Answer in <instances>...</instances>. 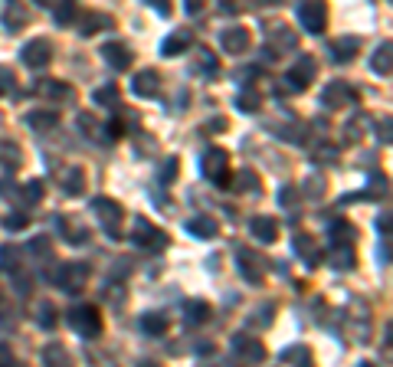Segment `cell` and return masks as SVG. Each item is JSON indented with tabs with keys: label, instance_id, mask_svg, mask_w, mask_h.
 I'll return each mask as SVG.
<instances>
[{
	"label": "cell",
	"instance_id": "cell-1",
	"mask_svg": "<svg viewBox=\"0 0 393 367\" xmlns=\"http://www.w3.org/2000/svg\"><path fill=\"white\" fill-rule=\"evenodd\" d=\"M318 76V63H315V56H308L302 53V59L289 69V76L282 79V86H279V95H292V92H305L311 82Z\"/></svg>",
	"mask_w": 393,
	"mask_h": 367
},
{
	"label": "cell",
	"instance_id": "cell-2",
	"mask_svg": "<svg viewBox=\"0 0 393 367\" xmlns=\"http://www.w3.org/2000/svg\"><path fill=\"white\" fill-rule=\"evenodd\" d=\"M200 171H203V178H207L210 184L226 187V184H230V154L223 151V148H210V151L203 154Z\"/></svg>",
	"mask_w": 393,
	"mask_h": 367
},
{
	"label": "cell",
	"instance_id": "cell-3",
	"mask_svg": "<svg viewBox=\"0 0 393 367\" xmlns=\"http://www.w3.org/2000/svg\"><path fill=\"white\" fill-rule=\"evenodd\" d=\"M131 240H135V246H141L145 253H161L164 246H167V233L164 229H158L151 220H138L135 223V233H131Z\"/></svg>",
	"mask_w": 393,
	"mask_h": 367
},
{
	"label": "cell",
	"instance_id": "cell-4",
	"mask_svg": "<svg viewBox=\"0 0 393 367\" xmlns=\"http://www.w3.org/2000/svg\"><path fill=\"white\" fill-rule=\"evenodd\" d=\"M66 321H69V325H73L82 338H95L98 331H102V318H98L95 305H75L73 312L66 315Z\"/></svg>",
	"mask_w": 393,
	"mask_h": 367
},
{
	"label": "cell",
	"instance_id": "cell-5",
	"mask_svg": "<svg viewBox=\"0 0 393 367\" xmlns=\"http://www.w3.org/2000/svg\"><path fill=\"white\" fill-rule=\"evenodd\" d=\"M92 214L98 216V223L105 227V233H118V223H122V216H125V210H122V203L118 200H111V197H95L92 200Z\"/></svg>",
	"mask_w": 393,
	"mask_h": 367
},
{
	"label": "cell",
	"instance_id": "cell-6",
	"mask_svg": "<svg viewBox=\"0 0 393 367\" xmlns=\"http://www.w3.org/2000/svg\"><path fill=\"white\" fill-rule=\"evenodd\" d=\"M56 282H60L66 292H82L89 282V266L86 263H66V266H60V272H56Z\"/></svg>",
	"mask_w": 393,
	"mask_h": 367
},
{
	"label": "cell",
	"instance_id": "cell-7",
	"mask_svg": "<svg viewBox=\"0 0 393 367\" xmlns=\"http://www.w3.org/2000/svg\"><path fill=\"white\" fill-rule=\"evenodd\" d=\"M298 23L308 33H321L328 26V7L325 3H298Z\"/></svg>",
	"mask_w": 393,
	"mask_h": 367
},
{
	"label": "cell",
	"instance_id": "cell-8",
	"mask_svg": "<svg viewBox=\"0 0 393 367\" xmlns=\"http://www.w3.org/2000/svg\"><path fill=\"white\" fill-rule=\"evenodd\" d=\"M20 56H24V63L30 66V69H43V66H49V59H53V43H49L46 37L30 39L24 50H20Z\"/></svg>",
	"mask_w": 393,
	"mask_h": 367
},
{
	"label": "cell",
	"instance_id": "cell-9",
	"mask_svg": "<svg viewBox=\"0 0 393 367\" xmlns=\"http://www.w3.org/2000/svg\"><path fill=\"white\" fill-rule=\"evenodd\" d=\"M357 99H360L357 89L354 86H347L344 79L328 82V89H325V105H328V109H347V105H354Z\"/></svg>",
	"mask_w": 393,
	"mask_h": 367
},
{
	"label": "cell",
	"instance_id": "cell-10",
	"mask_svg": "<svg viewBox=\"0 0 393 367\" xmlns=\"http://www.w3.org/2000/svg\"><path fill=\"white\" fill-rule=\"evenodd\" d=\"M102 56H105V63H109L111 69H118V73L131 69V63H135V53H131V46H128V43H118V39L105 43V46H102Z\"/></svg>",
	"mask_w": 393,
	"mask_h": 367
},
{
	"label": "cell",
	"instance_id": "cell-11",
	"mask_svg": "<svg viewBox=\"0 0 393 367\" xmlns=\"http://www.w3.org/2000/svg\"><path fill=\"white\" fill-rule=\"evenodd\" d=\"M233 351L243 361H249V364H262L266 361V348L256 338H249V335H233Z\"/></svg>",
	"mask_w": 393,
	"mask_h": 367
},
{
	"label": "cell",
	"instance_id": "cell-12",
	"mask_svg": "<svg viewBox=\"0 0 393 367\" xmlns=\"http://www.w3.org/2000/svg\"><path fill=\"white\" fill-rule=\"evenodd\" d=\"M220 46H223V53H230V56L246 53L249 50V30H246V26H230V30H223Z\"/></svg>",
	"mask_w": 393,
	"mask_h": 367
},
{
	"label": "cell",
	"instance_id": "cell-13",
	"mask_svg": "<svg viewBox=\"0 0 393 367\" xmlns=\"http://www.w3.org/2000/svg\"><path fill=\"white\" fill-rule=\"evenodd\" d=\"M236 259H239V272H243L253 285H259V282L266 279V259H259L256 253H246V250H239Z\"/></svg>",
	"mask_w": 393,
	"mask_h": 367
},
{
	"label": "cell",
	"instance_id": "cell-14",
	"mask_svg": "<svg viewBox=\"0 0 393 367\" xmlns=\"http://www.w3.org/2000/svg\"><path fill=\"white\" fill-rule=\"evenodd\" d=\"M131 89H135V95H141V99H154V95H161V73L158 69L138 73L135 82H131Z\"/></svg>",
	"mask_w": 393,
	"mask_h": 367
},
{
	"label": "cell",
	"instance_id": "cell-15",
	"mask_svg": "<svg viewBox=\"0 0 393 367\" xmlns=\"http://www.w3.org/2000/svg\"><path fill=\"white\" fill-rule=\"evenodd\" d=\"M249 233H253L259 243H275V236H279V223H275V216L259 214V216L249 220Z\"/></svg>",
	"mask_w": 393,
	"mask_h": 367
},
{
	"label": "cell",
	"instance_id": "cell-16",
	"mask_svg": "<svg viewBox=\"0 0 393 367\" xmlns=\"http://www.w3.org/2000/svg\"><path fill=\"white\" fill-rule=\"evenodd\" d=\"M357 50H360V39L357 37H341V39H331V43H328V53H331L334 63H347V59H354Z\"/></svg>",
	"mask_w": 393,
	"mask_h": 367
},
{
	"label": "cell",
	"instance_id": "cell-17",
	"mask_svg": "<svg viewBox=\"0 0 393 367\" xmlns=\"http://www.w3.org/2000/svg\"><path fill=\"white\" fill-rule=\"evenodd\" d=\"M187 229L194 233L196 240H213L217 236V229H220V223L213 220V216H207V214H196L190 223H187Z\"/></svg>",
	"mask_w": 393,
	"mask_h": 367
},
{
	"label": "cell",
	"instance_id": "cell-18",
	"mask_svg": "<svg viewBox=\"0 0 393 367\" xmlns=\"http://www.w3.org/2000/svg\"><path fill=\"white\" fill-rule=\"evenodd\" d=\"M210 315H213V308H210V302H203V299H190V302H184L187 325H203V321H210Z\"/></svg>",
	"mask_w": 393,
	"mask_h": 367
},
{
	"label": "cell",
	"instance_id": "cell-19",
	"mask_svg": "<svg viewBox=\"0 0 393 367\" xmlns=\"http://www.w3.org/2000/svg\"><path fill=\"white\" fill-rule=\"evenodd\" d=\"M86 187V174H82V167H66V174H62V190L69 194V197H79Z\"/></svg>",
	"mask_w": 393,
	"mask_h": 367
},
{
	"label": "cell",
	"instance_id": "cell-20",
	"mask_svg": "<svg viewBox=\"0 0 393 367\" xmlns=\"http://www.w3.org/2000/svg\"><path fill=\"white\" fill-rule=\"evenodd\" d=\"M269 43L275 46V53H279V50H295V46H298V37H295L289 26H272Z\"/></svg>",
	"mask_w": 393,
	"mask_h": 367
},
{
	"label": "cell",
	"instance_id": "cell-21",
	"mask_svg": "<svg viewBox=\"0 0 393 367\" xmlns=\"http://www.w3.org/2000/svg\"><path fill=\"white\" fill-rule=\"evenodd\" d=\"M390 50H393L390 39H383L381 46H377L374 59H370V69H374V73H381V76H390Z\"/></svg>",
	"mask_w": 393,
	"mask_h": 367
},
{
	"label": "cell",
	"instance_id": "cell-22",
	"mask_svg": "<svg viewBox=\"0 0 393 367\" xmlns=\"http://www.w3.org/2000/svg\"><path fill=\"white\" fill-rule=\"evenodd\" d=\"M190 43H194V33H190V30H177L174 37L164 39V53H167V56H177V53H184Z\"/></svg>",
	"mask_w": 393,
	"mask_h": 367
},
{
	"label": "cell",
	"instance_id": "cell-23",
	"mask_svg": "<svg viewBox=\"0 0 393 367\" xmlns=\"http://www.w3.org/2000/svg\"><path fill=\"white\" fill-rule=\"evenodd\" d=\"M331 236H334V246H347V250H354L357 229L351 227V223H344V220H338V223L331 227Z\"/></svg>",
	"mask_w": 393,
	"mask_h": 367
},
{
	"label": "cell",
	"instance_id": "cell-24",
	"mask_svg": "<svg viewBox=\"0 0 393 367\" xmlns=\"http://www.w3.org/2000/svg\"><path fill=\"white\" fill-rule=\"evenodd\" d=\"M282 361H289V364H295V367H315V357H311V351H308V348H302V344L285 348Z\"/></svg>",
	"mask_w": 393,
	"mask_h": 367
},
{
	"label": "cell",
	"instance_id": "cell-25",
	"mask_svg": "<svg viewBox=\"0 0 393 367\" xmlns=\"http://www.w3.org/2000/svg\"><path fill=\"white\" fill-rule=\"evenodd\" d=\"M39 95H53V99H69L73 95V89L66 86V82H60V79H43L37 86Z\"/></svg>",
	"mask_w": 393,
	"mask_h": 367
},
{
	"label": "cell",
	"instance_id": "cell-26",
	"mask_svg": "<svg viewBox=\"0 0 393 367\" xmlns=\"http://www.w3.org/2000/svg\"><path fill=\"white\" fill-rule=\"evenodd\" d=\"M295 253L305 256L308 263H318V259H321V253H318V246H315V240H311V236H305V233H298V236H295Z\"/></svg>",
	"mask_w": 393,
	"mask_h": 367
},
{
	"label": "cell",
	"instance_id": "cell-27",
	"mask_svg": "<svg viewBox=\"0 0 393 367\" xmlns=\"http://www.w3.org/2000/svg\"><path fill=\"white\" fill-rule=\"evenodd\" d=\"M26 122H30V128H37V131H49V128L60 125V115L56 112H30Z\"/></svg>",
	"mask_w": 393,
	"mask_h": 367
},
{
	"label": "cell",
	"instance_id": "cell-28",
	"mask_svg": "<svg viewBox=\"0 0 393 367\" xmlns=\"http://www.w3.org/2000/svg\"><path fill=\"white\" fill-rule=\"evenodd\" d=\"M43 364L46 367H69L66 348H60V344H46V348H43Z\"/></svg>",
	"mask_w": 393,
	"mask_h": 367
},
{
	"label": "cell",
	"instance_id": "cell-29",
	"mask_svg": "<svg viewBox=\"0 0 393 367\" xmlns=\"http://www.w3.org/2000/svg\"><path fill=\"white\" fill-rule=\"evenodd\" d=\"M331 266L334 269H354L357 266L354 250H347V246H331Z\"/></svg>",
	"mask_w": 393,
	"mask_h": 367
},
{
	"label": "cell",
	"instance_id": "cell-30",
	"mask_svg": "<svg viewBox=\"0 0 393 367\" xmlns=\"http://www.w3.org/2000/svg\"><path fill=\"white\" fill-rule=\"evenodd\" d=\"M141 328H145V335H164L167 331V318L161 315V312H147L141 318Z\"/></svg>",
	"mask_w": 393,
	"mask_h": 367
},
{
	"label": "cell",
	"instance_id": "cell-31",
	"mask_svg": "<svg viewBox=\"0 0 393 367\" xmlns=\"http://www.w3.org/2000/svg\"><path fill=\"white\" fill-rule=\"evenodd\" d=\"M26 20H30V10H26V7H20V3L7 7V13H3V23H7V26H24Z\"/></svg>",
	"mask_w": 393,
	"mask_h": 367
},
{
	"label": "cell",
	"instance_id": "cell-32",
	"mask_svg": "<svg viewBox=\"0 0 393 367\" xmlns=\"http://www.w3.org/2000/svg\"><path fill=\"white\" fill-rule=\"evenodd\" d=\"M37 321H39V325H43V328H46V331H53V328H56V305H53V302H43V305H39Z\"/></svg>",
	"mask_w": 393,
	"mask_h": 367
},
{
	"label": "cell",
	"instance_id": "cell-33",
	"mask_svg": "<svg viewBox=\"0 0 393 367\" xmlns=\"http://www.w3.org/2000/svg\"><path fill=\"white\" fill-rule=\"evenodd\" d=\"M17 92V73L10 66H0V95H10Z\"/></svg>",
	"mask_w": 393,
	"mask_h": 367
},
{
	"label": "cell",
	"instance_id": "cell-34",
	"mask_svg": "<svg viewBox=\"0 0 393 367\" xmlns=\"http://www.w3.org/2000/svg\"><path fill=\"white\" fill-rule=\"evenodd\" d=\"M92 99H95L98 105H118V82H115V86H102V89H95Z\"/></svg>",
	"mask_w": 393,
	"mask_h": 367
},
{
	"label": "cell",
	"instance_id": "cell-35",
	"mask_svg": "<svg viewBox=\"0 0 393 367\" xmlns=\"http://www.w3.org/2000/svg\"><path fill=\"white\" fill-rule=\"evenodd\" d=\"M60 227H62V233L69 236V243H86V229H82V227H75L73 220H66V216H62V220H60Z\"/></svg>",
	"mask_w": 393,
	"mask_h": 367
},
{
	"label": "cell",
	"instance_id": "cell-36",
	"mask_svg": "<svg viewBox=\"0 0 393 367\" xmlns=\"http://www.w3.org/2000/svg\"><path fill=\"white\" fill-rule=\"evenodd\" d=\"M236 105H239L243 112H259V105H262V99H259V92H239V99H236Z\"/></svg>",
	"mask_w": 393,
	"mask_h": 367
},
{
	"label": "cell",
	"instance_id": "cell-37",
	"mask_svg": "<svg viewBox=\"0 0 393 367\" xmlns=\"http://www.w3.org/2000/svg\"><path fill=\"white\" fill-rule=\"evenodd\" d=\"M233 184H236L233 190H256V187H259V178L253 174V171H239Z\"/></svg>",
	"mask_w": 393,
	"mask_h": 367
},
{
	"label": "cell",
	"instance_id": "cell-38",
	"mask_svg": "<svg viewBox=\"0 0 393 367\" xmlns=\"http://www.w3.org/2000/svg\"><path fill=\"white\" fill-rule=\"evenodd\" d=\"M82 26H86L82 33H86V37H92V33H95V26H111V17H105V13H92V17H89Z\"/></svg>",
	"mask_w": 393,
	"mask_h": 367
},
{
	"label": "cell",
	"instance_id": "cell-39",
	"mask_svg": "<svg viewBox=\"0 0 393 367\" xmlns=\"http://www.w3.org/2000/svg\"><path fill=\"white\" fill-rule=\"evenodd\" d=\"M24 200L26 203H37V200H43V180H30L24 187Z\"/></svg>",
	"mask_w": 393,
	"mask_h": 367
},
{
	"label": "cell",
	"instance_id": "cell-40",
	"mask_svg": "<svg viewBox=\"0 0 393 367\" xmlns=\"http://www.w3.org/2000/svg\"><path fill=\"white\" fill-rule=\"evenodd\" d=\"M196 66H200L203 73H217V59H213L210 50H196Z\"/></svg>",
	"mask_w": 393,
	"mask_h": 367
},
{
	"label": "cell",
	"instance_id": "cell-41",
	"mask_svg": "<svg viewBox=\"0 0 393 367\" xmlns=\"http://www.w3.org/2000/svg\"><path fill=\"white\" fill-rule=\"evenodd\" d=\"M302 200V187L295 190V187H285L282 194H279V203H282V207H295V203Z\"/></svg>",
	"mask_w": 393,
	"mask_h": 367
},
{
	"label": "cell",
	"instance_id": "cell-42",
	"mask_svg": "<svg viewBox=\"0 0 393 367\" xmlns=\"http://www.w3.org/2000/svg\"><path fill=\"white\" fill-rule=\"evenodd\" d=\"M0 266L17 269V250H13V246H3V250H0Z\"/></svg>",
	"mask_w": 393,
	"mask_h": 367
},
{
	"label": "cell",
	"instance_id": "cell-43",
	"mask_svg": "<svg viewBox=\"0 0 393 367\" xmlns=\"http://www.w3.org/2000/svg\"><path fill=\"white\" fill-rule=\"evenodd\" d=\"M75 13H79V7H75V3H66V7H56V20H60V23H69V20H75Z\"/></svg>",
	"mask_w": 393,
	"mask_h": 367
},
{
	"label": "cell",
	"instance_id": "cell-44",
	"mask_svg": "<svg viewBox=\"0 0 393 367\" xmlns=\"http://www.w3.org/2000/svg\"><path fill=\"white\" fill-rule=\"evenodd\" d=\"M377 194H381V197L387 194V178H383V174H381V178H370V190H367V197H377Z\"/></svg>",
	"mask_w": 393,
	"mask_h": 367
},
{
	"label": "cell",
	"instance_id": "cell-45",
	"mask_svg": "<svg viewBox=\"0 0 393 367\" xmlns=\"http://www.w3.org/2000/svg\"><path fill=\"white\" fill-rule=\"evenodd\" d=\"M105 131H109V138L115 141V138H122V135H125V125L118 122V118H111L109 125H105Z\"/></svg>",
	"mask_w": 393,
	"mask_h": 367
},
{
	"label": "cell",
	"instance_id": "cell-46",
	"mask_svg": "<svg viewBox=\"0 0 393 367\" xmlns=\"http://www.w3.org/2000/svg\"><path fill=\"white\" fill-rule=\"evenodd\" d=\"M3 227H7V229H24V227H26V214L7 216V220H3Z\"/></svg>",
	"mask_w": 393,
	"mask_h": 367
},
{
	"label": "cell",
	"instance_id": "cell-47",
	"mask_svg": "<svg viewBox=\"0 0 393 367\" xmlns=\"http://www.w3.org/2000/svg\"><path fill=\"white\" fill-rule=\"evenodd\" d=\"M174 174H177V158H167V164L161 167V178H164V180H171Z\"/></svg>",
	"mask_w": 393,
	"mask_h": 367
},
{
	"label": "cell",
	"instance_id": "cell-48",
	"mask_svg": "<svg viewBox=\"0 0 393 367\" xmlns=\"http://www.w3.org/2000/svg\"><path fill=\"white\" fill-rule=\"evenodd\" d=\"M0 367H13V351L0 341Z\"/></svg>",
	"mask_w": 393,
	"mask_h": 367
},
{
	"label": "cell",
	"instance_id": "cell-49",
	"mask_svg": "<svg viewBox=\"0 0 393 367\" xmlns=\"http://www.w3.org/2000/svg\"><path fill=\"white\" fill-rule=\"evenodd\" d=\"M79 125L86 128V131H98V122H95V118H89V115H82V118H79Z\"/></svg>",
	"mask_w": 393,
	"mask_h": 367
},
{
	"label": "cell",
	"instance_id": "cell-50",
	"mask_svg": "<svg viewBox=\"0 0 393 367\" xmlns=\"http://www.w3.org/2000/svg\"><path fill=\"white\" fill-rule=\"evenodd\" d=\"M138 367H161V364H158V361H141Z\"/></svg>",
	"mask_w": 393,
	"mask_h": 367
},
{
	"label": "cell",
	"instance_id": "cell-51",
	"mask_svg": "<svg viewBox=\"0 0 393 367\" xmlns=\"http://www.w3.org/2000/svg\"><path fill=\"white\" fill-rule=\"evenodd\" d=\"M360 367H374V364H370V361H364V364H360Z\"/></svg>",
	"mask_w": 393,
	"mask_h": 367
}]
</instances>
